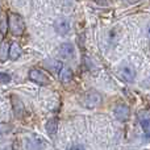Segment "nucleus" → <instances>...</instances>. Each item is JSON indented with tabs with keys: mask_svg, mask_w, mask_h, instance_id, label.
Listing matches in <instances>:
<instances>
[{
	"mask_svg": "<svg viewBox=\"0 0 150 150\" xmlns=\"http://www.w3.org/2000/svg\"><path fill=\"white\" fill-rule=\"evenodd\" d=\"M70 150H86L84 148H83L82 145H73L70 148Z\"/></svg>",
	"mask_w": 150,
	"mask_h": 150,
	"instance_id": "nucleus-20",
	"label": "nucleus"
},
{
	"mask_svg": "<svg viewBox=\"0 0 150 150\" xmlns=\"http://www.w3.org/2000/svg\"><path fill=\"white\" fill-rule=\"evenodd\" d=\"M59 54H61V57L62 58L69 59V58H71L74 55V46L71 44H69V42L62 44L59 46Z\"/></svg>",
	"mask_w": 150,
	"mask_h": 150,
	"instance_id": "nucleus-8",
	"label": "nucleus"
},
{
	"mask_svg": "<svg viewBox=\"0 0 150 150\" xmlns=\"http://www.w3.org/2000/svg\"><path fill=\"white\" fill-rule=\"evenodd\" d=\"M11 82V75L5 73H0V83H9Z\"/></svg>",
	"mask_w": 150,
	"mask_h": 150,
	"instance_id": "nucleus-18",
	"label": "nucleus"
},
{
	"mask_svg": "<svg viewBox=\"0 0 150 150\" xmlns=\"http://www.w3.org/2000/svg\"><path fill=\"white\" fill-rule=\"evenodd\" d=\"M11 100H12V108H13V112H15V116L18 117V119L23 117L24 113H25V108H24V104L20 100V98H17L16 95H12Z\"/></svg>",
	"mask_w": 150,
	"mask_h": 150,
	"instance_id": "nucleus-5",
	"label": "nucleus"
},
{
	"mask_svg": "<svg viewBox=\"0 0 150 150\" xmlns=\"http://www.w3.org/2000/svg\"><path fill=\"white\" fill-rule=\"evenodd\" d=\"M148 33H149V37H150V28H149V30H148Z\"/></svg>",
	"mask_w": 150,
	"mask_h": 150,
	"instance_id": "nucleus-22",
	"label": "nucleus"
},
{
	"mask_svg": "<svg viewBox=\"0 0 150 150\" xmlns=\"http://www.w3.org/2000/svg\"><path fill=\"white\" fill-rule=\"evenodd\" d=\"M71 79H73V71L70 69H63L61 71V80H62V83L67 84V83L71 82Z\"/></svg>",
	"mask_w": 150,
	"mask_h": 150,
	"instance_id": "nucleus-12",
	"label": "nucleus"
},
{
	"mask_svg": "<svg viewBox=\"0 0 150 150\" xmlns=\"http://www.w3.org/2000/svg\"><path fill=\"white\" fill-rule=\"evenodd\" d=\"M119 76L125 82H133L136 78V70L133 67H130V66H125V67L120 69Z\"/></svg>",
	"mask_w": 150,
	"mask_h": 150,
	"instance_id": "nucleus-7",
	"label": "nucleus"
},
{
	"mask_svg": "<svg viewBox=\"0 0 150 150\" xmlns=\"http://www.w3.org/2000/svg\"><path fill=\"white\" fill-rule=\"evenodd\" d=\"M58 130V120L57 119H50L49 121L46 122V132L49 133L50 136H55Z\"/></svg>",
	"mask_w": 150,
	"mask_h": 150,
	"instance_id": "nucleus-9",
	"label": "nucleus"
},
{
	"mask_svg": "<svg viewBox=\"0 0 150 150\" xmlns=\"http://www.w3.org/2000/svg\"><path fill=\"white\" fill-rule=\"evenodd\" d=\"M28 149L29 150H41L44 149V141L41 138H32L28 142Z\"/></svg>",
	"mask_w": 150,
	"mask_h": 150,
	"instance_id": "nucleus-10",
	"label": "nucleus"
},
{
	"mask_svg": "<svg viewBox=\"0 0 150 150\" xmlns=\"http://www.w3.org/2000/svg\"><path fill=\"white\" fill-rule=\"evenodd\" d=\"M141 127H142L144 132L146 133V136L150 138V119L148 120H142V122H141Z\"/></svg>",
	"mask_w": 150,
	"mask_h": 150,
	"instance_id": "nucleus-15",
	"label": "nucleus"
},
{
	"mask_svg": "<svg viewBox=\"0 0 150 150\" xmlns=\"http://www.w3.org/2000/svg\"><path fill=\"white\" fill-rule=\"evenodd\" d=\"M12 129L9 124H5V122H0V136L4 134V133H8L9 130Z\"/></svg>",
	"mask_w": 150,
	"mask_h": 150,
	"instance_id": "nucleus-16",
	"label": "nucleus"
},
{
	"mask_svg": "<svg viewBox=\"0 0 150 150\" xmlns=\"http://www.w3.org/2000/svg\"><path fill=\"white\" fill-rule=\"evenodd\" d=\"M54 29L58 34L65 36V34H67L69 32H70V23H69V20H66V18L59 17L54 21Z\"/></svg>",
	"mask_w": 150,
	"mask_h": 150,
	"instance_id": "nucleus-4",
	"label": "nucleus"
},
{
	"mask_svg": "<svg viewBox=\"0 0 150 150\" xmlns=\"http://www.w3.org/2000/svg\"><path fill=\"white\" fill-rule=\"evenodd\" d=\"M96 3H99L101 5H107V4H109V0H96Z\"/></svg>",
	"mask_w": 150,
	"mask_h": 150,
	"instance_id": "nucleus-21",
	"label": "nucleus"
},
{
	"mask_svg": "<svg viewBox=\"0 0 150 150\" xmlns=\"http://www.w3.org/2000/svg\"><path fill=\"white\" fill-rule=\"evenodd\" d=\"M8 28H9V25H8V18L4 13H1V16H0V34L5 36Z\"/></svg>",
	"mask_w": 150,
	"mask_h": 150,
	"instance_id": "nucleus-13",
	"label": "nucleus"
},
{
	"mask_svg": "<svg viewBox=\"0 0 150 150\" xmlns=\"http://www.w3.org/2000/svg\"><path fill=\"white\" fill-rule=\"evenodd\" d=\"M8 25H9V29L15 36H21L25 30V24H24V20L20 17L18 15H9V18H8Z\"/></svg>",
	"mask_w": 150,
	"mask_h": 150,
	"instance_id": "nucleus-1",
	"label": "nucleus"
},
{
	"mask_svg": "<svg viewBox=\"0 0 150 150\" xmlns=\"http://www.w3.org/2000/svg\"><path fill=\"white\" fill-rule=\"evenodd\" d=\"M62 67H63V66H62V62H61V61H54V62H53V70H54V71L59 73V71L63 70Z\"/></svg>",
	"mask_w": 150,
	"mask_h": 150,
	"instance_id": "nucleus-17",
	"label": "nucleus"
},
{
	"mask_svg": "<svg viewBox=\"0 0 150 150\" xmlns=\"http://www.w3.org/2000/svg\"><path fill=\"white\" fill-rule=\"evenodd\" d=\"M115 116H116V119L120 120V121H127V120L129 119V116H130L129 107L124 105V104L117 105L116 108H115Z\"/></svg>",
	"mask_w": 150,
	"mask_h": 150,
	"instance_id": "nucleus-6",
	"label": "nucleus"
},
{
	"mask_svg": "<svg viewBox=\"0 0 150 150\" xmlns=\"http://www.w3.org/2000/svg\"><path fill=\"white\" fill-rule=\"evenodd\" d=\"M21 49H20V46H18L17 44H12V45H9V58L11 59H17V58H20L21 57Z\"/></svg>",
	"mask_w": 150,
	"mask_h": 150,
	"instance_id": "nucleus-11",
	"label": "nucleus"
},
{
	"mask_svg": "<svg viewBox=\"0 0 150 150\" xmlns=\"http://www.w3.org/2000/svg\"><path fill=\"white\" fill-rule=\"evenodd\" d=\"M13 150H23V146H21V142L20 141H15L13 142Z\"/></svg>",
	"mask_w": 150,
	"mask_h": 150,
	"instance_id": "nucleus-19",
	"label": "nucleus"
},
{
	"mask_svg": "<svg viewBox=\"0 0 150 150\" xmlns=\"http://www.w3.org/2000/svg\"><path fill=\"white\" fill-rule=\"evenodd\" d=\"M29 79L33 80L34 83H38L41 86H47L50 83V78L42 70H38V69H32L29 71Z\"/></svg>",
	"mask_w": 150,
	"mask_h": 150,
	"instance_id": "nucleus-3",
	"label": "nucleus"
},
{
	"mask_svg": "<svg viewBox=\"0 0 150 150\" xmlns=\"http://www.w3.org/2000/svg\"><path fill=\"white\" fill-rule=\"evenodd\" d=\"M101 101H103L101 95L96 91H90L82 98V104L86 108H96L101 104Z\"/></svg>",
	"mask_w": 150,
	"mask_h": 150,
	"instance_id": "nucleus-2",
	"label": "nucleus"
},
{
	"mask_svg": "<svg viewBox=\"0 0 150 150\" xmlns=\"http://www.w3.org/2000/svg\"><path fill=\"white\" fill-rule=\"evenodd\" d=\"M9 55V45L7 42H3L0 46V61H5Z\"/></svg>",
	"mask_w": 150,
	"mask_h": 150,
	"instance_id": "nucleus-14",
	"label": "nucleus"
}]
</instances>
